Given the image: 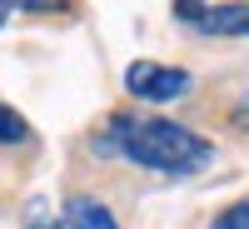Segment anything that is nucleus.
<instances>
[{
  "label": "nucleus",
  "instance_id": "f257e3e1",
  "mask_svg": "<svg viewBox=\"0 0 249 229\" xmlns=\"http://www.w3.org/2000/svg\"><path fill=\"white\" fill-rule=\"evenodd\" d=\"M110 135L115 140H105V150H120L124 159L144 164V170H160V175H195L214 155L199 135H190L175 120H130V115H120L110 124Z\"/></svg>",
  "mask_w": 249,
  "mask_h": 229
},
{
  "label": "nucleus",
  "instance_id": "39448f33",
  "mask_svg": "<svg viewBox=\"0 0 249 229\" xmlns=\"http://www.w3.org/2000/svg\"><path fill=\"white\" fill-rule=\"evenodd\" d=\"M20 140H30V124L20 120L10 105H0V144H20Z\"/></svg>",
  "mask_w": 249,
  "mask_h": 229
},
{
  "label": "nucleus",
  "instance_id": "6e6552de",
  "mask_svg": "<svg viewBox=\"0 0 249 229\" xmlns=\"http://www.w3.org/2000/svg\"><path fill=\"white\" fill-rule=\"evenodd\" d=\"M175 15L184 20V25H199V15H204V5H199V0H175Z\"/></svg>",
  "mask_w": 249,
  "mask_h": 229
},
{
  "label": "nucleus",
  "instance_id": "7ed1b4c3",
  "mask_svg": "<svg viewBox=\"0 0 249 229\" xmlns=\"http://www.w3.org/2000/svg\"><path fill=\"white\" fill-rule=\"evenodd\" d=\"M204 35H244L249 40V0H234V5H214L199 15Z\"/></svg>",
  "mask_w": 249,
  "mask_h": 229
},
{
  "label": "nucleus",
  "instance_id": "20e7f679",
  "mask_svg": "<svg viewBox=\"0 0 249 229\" xmlns=\"http://www.w3.org/2000/svg\"><path fill=\"white\" fill-rule=\"evenodd\" d=\"M65 214H70V229H120L115 214H110L100 199H90V194H75V199L65 204Z\"/></svg>",
  "mask_w": 249,
  "mask_h": 229
},
{
  "label": "nucleus",
  "instance_id": "f03ea898",
  "mask_svg": "<svg viewBox=\"0 0 249 229\" xmlns=\"http://www.w3.org/2000/svg\"><path fill=\"white\" fill-rule=\"evenodd\" d=\"M124 85H130L135 100H150V105H164V100H179L190 90V75L175 65H155V60H135L124 70Z\"/></svg>",
  "mask_w": 249,
  "mask_h": 229
},
{
  "label": "nucleus",
  "instance_id": "1a4fd4ad",
  "mask_svg": "<svg viewBox=\"0 0 249 229\" xmlns=\"http://www.w3.org/2000/svg\"><path fill=\"white\" fill-rule=\"evenodd\" d=\"M234 120H239V124H249V100H244V105H234Z\"/></svg>",
  "mask_w": 249,
  "mask_h": 229
},
{
  "label": "nucleus",
  "instance_id": "423d86ee",
  "mask_svg": "<svg viewBox=\"0 0 249 229\" xmlns=\"http://www.w3.org/2000/svg\"><path fill=\"white\" fill-rule=\"evenodd\" d=\"M210 229H249V199H239V204H230Z\"/></svg>",
  "mask_w": 249,
  "mask_h": 229
},
{
  "label": "nucleus",
  "instance_id": "9d476101",
  "mask_svg": "<svg viewBox=\"0 0 249 229\" xmlns=\"http://www.w3.org/2000/svg\"><path fill=\"white\" fill-rule=\"evenodd\" d=\"M30 229H50V224H30Z\"/></svg>",
  "mask_w": 249,
  "mask_h": 229
},
{
  "label": "nucleus",
  "instance_id": "0eeeda50",
  "mask_svg": "<svg viewBox=\"0 0 249 229\" xmlns=\"http://www.w3.org/2000/svg\"><path fill=\"white\" fill-rule=\"evenodd\" d=\"M70 5V0H0V10H65Z\"/></svg>",
  "mask_w": 249,
  "mask_h": 229
}]
</instances>
